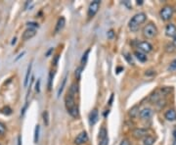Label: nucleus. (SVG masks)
I'll return each mask as SVG.
<instances>
[{"label": "nucleus", "mask_w": 176, "mask_h": 145, "mask_svg": "<svg viewBox=\"0 0 176 145\" xmlns=\"http://www.w3.org/2000/svg\"><path fill=\"white\" fill-rule=\"evenodd\" d=\"M65 105L66 108L68 110V112L69 113V115L74 118H77L78 117V107L75 104L74 100V94L71 93L68 91L66 97H65Z\"/></svg>", "instance_id": "f257e3e1"}, {"label": "nucleus", "mask_w": 176, "mask_h": 145, "mask_svg": "<svg viewBox=\"0 0 176 145\" xmlns=\"http://www.w3.org/2000/svg\"><path fill=\"white\" fill-rule=\"evenodd\" d=\"M146 18L147 17L145 13H138L134 15V16L132 17V19L129 21V24H128L130 30L136 32V30H138V27H140V25H142L146 21Z\"/></svg>", "instance_id": "f03ea898"}, {"label": "nucleus", "mask_w": 176, "mask_h": 145, "mask_svg": "<svg viewBox=\"0 0 176 145\" xmlns=\"http://www.w3.org/2000/svg\"><path fill=\"white\" fill-rule=\"evenodd\" d=\"M157 27L152 23L148 24L147 26H145V27L143 29V35H144L145 38H154V36L157 35Z\"/></svg>", "instance_id": "7ed1b4c3"}, {"label": "nucleus", "mask_w": 176, "mask_h": 145, "mask_svg": "<svg viewBox=\"0 0 176 145\" xmlns=\"http://www.w3.org/2000/svg\"><path fill=\"white\" fill-rule=\"evenodd\" d=\"M100 4H101V1H100V0H94V1H92L90 3L89 7H88V12H87L88 17L92 18V17L95 16V14L99 10Z\"/></svg>", "instance_id": "20e7f679"}, {"label": "nucleus", "mask_w": 176, "mask_h": 145, "mask_svg": "<svg viewBox=\"0 0 176 145\" xmlns=\"http://www.w3.org/2000/svg\"><path fill=\"white\" fill-rule=\"evenodd\" d=\"M160 18H162L163 21H167L170 19L172 15H173V8L170 7V6H165V7L160 10Z\"/></svg>", "instance_id": "39448f33"}, {"label": "nucleus", "mask_w": 176, "mask_h": 145, "mask_svg": "<svg viewBox=\"0 0 176 145\" xmlns=\"http://www.w3.org/2000/svg\"><path fill=\"white\" fill-rule=\"evenodd\" d=\"M138 48H139V51L142 52V53H148V52L152 51L153 46H152L148 41H142L138 44Z\"/></svg>", "instance_id": "423d86ee"}, {"label": "nucleus", "mask_w": 176, "mask_h": 145, "mask_svg": "<svg viewBox=\"0 0 176 145\" xmlns=\"http://www.w3.org/2000/svg\"><path fill=\"white\" fill-rule=\"evenodd\" d=\"M87 141H88V135L85 131H82V132H80V133L77 136V138L74 139V143L77 145H81V144H84L85 142H87Z\"/></svg>", "instance_id": "0eeeda50"}, {"label": "nucleus", "mask_w": 176, "mask_h": 145, "mask_svg": "<svg viewBox=\"0 0 176 145\" xmlns=\"http://www.w3.org/2000/svg\"><path fill=\"white\" fill-rule=\"evenodd\" d=\"M36 35V30L34 29H26L23 33V39L24 40H29V39L32 38L33 36Z\"/></svg>", "instance_id": "6e6552de"}, {"label": "nucleus", "mask_w": 176, "mask_h": 145, "mask_svg": "<svg viewBox=\"0 0 176 145\" xmlns=\"http://www.w3.org/2000/svg\"><path fill=\"white\" fill-rule=\"evenodd\" d=\"M165 35L169 38H174L176 35V27L173 24H169L165 27Z\"/></svg>", "instance_id": "1a4fd4ad"}, {"label": "nucleus", "mask_w": 176, "mask_h": 145, "mask_svg": "<svg viewBox=\"0 0 176 145\" xmlns=\"http://www.w3.org/2000/svg\"><path fill=\"white\" fill-rule=\"evenodd\" d=\"M98 119H99L98 111H97V109H94L89 115V124L91 126H94L97 122H98Z\"/></svg>", "instance_id": "9d476101"}, {"label": "nucleus", "mask_w": 176, "mask_h": 145, "mask_svg": "<svg viewBox=\"0 0 176 145\" xmlns=\"http://www.w3.org/2000/svg\"><path fill=\"white\" fill-rule=\"evenodd\" d=\"M66 25V19L64 17H61L58 19V22H57L56 24V27H55V32L58 33L60 32L61 30L64 29V27H65Z\"/></svg>", "instance_id": "9b49d317"}, {"label": "nucleus", "mask_w": 176, "mask_h": 145, "mask_svg": "<svg viewBox=\"0 0 176 145\" xmlns=\"http://www.w3.org/2000/svg\"><path fill=\"white\" fill-rule=\"evenodd\" d=\"M147 134V131L144 128H136L133 131V136L136 138H141Z\"/></svg>", "instance_id": "f8f14e48"}, {"label": "nucleus", "mask_w": 176, "mask_h": 145, "mask_svg": "<svg viewBox=\"0 0 176 145\" xmlns=\"http://www.w3.org/2000/svg\"><path fill=\"white\" fill-rule=\"evenodd\" d=\"M31 69H32V62H30L28 66V70H26V78H25V82H24V86L26 87L28 86V83L29 82V76L31 75Z\"/></svg>", "instance_id": "ddd939ff"}, {"label": "nucleus", "mask_w": 176, "mask_h": 145, "mask_svg": "<svg viewBox=\"0 0 176 145\" xmlns=\"http://www.w3.org/2000/svg\"><path fill=\"white\" fill-rule=\"evenodd\" d=\"M140 117L144 120H148L152 117V110L149 108H145L140 112Z\"/></svg>", "instance_id": "4468645a"}, {"label": "nucleus", "mask_w": 176, "mask_h": 145, "mask_svg": "<svg viewBox=\"0 0 176 145\" xmlns=\"http://www.w3.org/2000/svg\"><path fill=\"white\" fill-rule=\"evenodd\" d=\"M165 119L167 120V121H174V120L176 119V112L173 109H170L165 113Z\"/></svg>", "instance_id": "2eb2a0df"}, {"label": "nucleus", "mask_w": 176, "mask_h": 145, "mask_svg": "<svg viewBox=\"0 0 176 145\" xmlns=\"http://www.w3.org/2000/svg\"><path fill=\"white\" fill-rule=\"evenodd\" d=\"M138 114H139L138 105H135V106H133L131 109L129 110V116L131 117V118H136V117L138 116Z\"/></svg>", "instance_id": "dca6fc26"}, {"label": "nucleus", "mask_w": 176, "mask_h": 145, "mask_svg": "<svg viewBox=\"0 0 176 145\" xmlns=\"http://www.w3.org/2000/svg\"><path fill=\"white\" fill-rule=\"evenodd\" d=\"M135 56H136V58L140 61V62H142V63H144V62H146V60H147V56L145 55L144 53H142V52H140V51H135Z\"/></svg>", "instance_id": "f3484780"}, {"label": "nucleus", "mask_w": 176, "mask_h": 145, "mask_svg": "<svg viewBox=\"0 0 176 145\" xmlns=\"http://www.w3.org/2000/svg\"><path fill=\"white\" fill-rule=\"evenodd\" d=\"M106 137H108L107 128H106L105 126H102V128H100V131H99V140L104 139V138H106Z\"/></svg>", "instance_id": "a211bd4d"}, {"label": "nucleus", "mask_w": 176, "mask_h": 145, "mask_svg": "<svg viewBox=\"0 0 176 145\" xmlns=\"http://www.w3.org/2000/svg\"><path fill=\"white\" fill-rule=\"evenodd\" d=\"M89 52H90V49H87L85 51V53L83 54L82 58H81V67H84L85 66V64L87 62V59H88V55H89Z\"/></svg>", "instance_id": "6ab92c4d"}, {"label": "nucleus", "mask_w": 176, "mask_h": 145, "mask_svg": "<svg viewBox=\"0 0 176 145\" xmlns=\"http://www.w3.org/2000/svg\"><path fill=\"white\" fill-rule=\"evenodd\" d=\"M144 145H154L155 143V138L153 136H147L144 138L143 140Z\"/></svg>", "instance_id": "aec40b11"}, {"label": "nucleus", "mask_w": 176, "mask_h": 145, "mask_svg": "<svg viewBox=\"0 0 176 145\" xmlns=\"http://www.w3.org/2000/svg\"><path fill=\"white\" fill-rule=\"evenodd\" d=\"M77 91H78V84H77V82L72 83V85H71V87H69V92H71V93H72V94H77Z\"/></svg>", "instance_id": "412c9836"}, {"label": "nucleus", "mask_w": 176, "mask_h": 145, "mask_svg": "<svg viewBox=\"0 0 176 145\" xmlns=\"http://www.w3.org/2000/svg\"><path fill=\"white\" fill-rule=\"evenodd\" d=\"M39 131H40V126L37 125V126H35V129H34V138H33V141H34V143H37L38 142Z\"/></svg>", "instance_id": "4be33fe9"}, {"label": "nucleus", "mask_w": 176, "mask_h": 145, "mask_svg": "<svg viewBox=\"0 0 176 145\" xmlns=\"http://www.w3.org/2000/svg\"><path fill=\"white\" fill-rule=\"evenodd\" d=\"M42 117H43V122L45 126L49 125V113H48L47 111H44L43 114H42Z\"/></svg>", "instance_id": "5701e85b"}, {"label": "nucleus", "mask_w": 176, "mask_h": 145, "mask_svg": "<svg viewBox=\"0 0 176 145\" xmlns=\"http://www.w3.org/2000/svg\"><path fill=\"white\" fill-rule=\"evenodd\" d=\"M53 78H54V72H50L49 78H48V89H49V90H51V88H52Z\"/></svg>", "instance_id": "b1692460"}, {"label": "nucleus", "mask_w": 176, "mask_h": 145, "mask_svg": "<svg viewBox=\"0 0 176 145\" xmlns=\"http://www.w3.org/2000/svg\"><path fill=\"white\" fill-rule=\"evenodd\" d=\"M66 82H67V76H65V78L63 79V82H62V84H61V86H60V88H59V90H58V94H57V96H60L61 95V93L63 92V90H64V87H65V85H66Z\"/></svg>", "instance_id": "393cba45"}, {"label": "nucleus", "mask_w": 176, "mask_h": 145, "mask_svg": "<svg viewBox=\"0 0 176 145\" xmlns=\"http://www.w3.org/2000/svg\"><path fill=\"white\" fill-rule=\"evenodd\" d=\"M81 71H82V67H78L77 70H75V78L77 79H80V75H81Z\"/></svg>", "instance_id": "a878e982"}, {"label": "nucleus", "mask_w": 176, "mask_h": 145, "mask_svg": "<svg viewBox=\"0 0 176 145\" xmlns=\"http://www.w3.org/2000/svg\"><path fill=\"white\" fill-rule=\"evenodd\" d=\"M26 25H28V27H29V29H34L35 30V27H38V24L33 23V22H29V23H28Z\"/></svg>", "instance_id": "bb28decb"}, {"label": "nucleus", "mask_w": 176, "mask_h": 145, "mask_svg": "<svg viewBox=\"0 0 176 145\" xmlns=\"http://www.w3.org/2000/svg\"><path fill=\"white\" fill-rule=\"evenodd\" d=\"M108 144H109V137L99 140V145H108Z\"/></svg>", "instance_id": "cd10ccee"}, {"label": "nucleus", "mask_w": 176, "mask_h": 145, "mask_svg": "<svg viewBox=\"0 0 176 145\" xmlns=\"http://www.w3.org/2000/svg\"><path fill=\"white\" fill-rule=\"evenodd\" d=\"M5 131H6V128H5V126L2 124V123H0V135H3L5 133Z\"/></svg>", "instance_id": "c85d7f7f"}, {"label": "nucleus", "mask_w": 176, "mask_h": 145, "mask_svg": "<svg viewBox=\"0 0 176 145\" xmlns=\"http://www.w3.org/2000/svg\"><path fill=\"white\" fill-rule=\"evenodd\" d=\"M176 69V60H174L173 62L171 63V65L168 68V71H174Z\"/></svg>", "instance_id": "c756f323"}, {"label": "nucleus", "mask_w": 176, "mask_h": 145, "mask_svg": "<svg viewBox=\"0 0 176 145\" xmlns=\"http://www.w3.org/2000/svg\"><path fill=\"white\" fill-rule=\"evenodd\" d=\"M129 56H130V55H128V54L125 55V59H126L127 61H128V63H129L130 65H133V64H134V62H133L132 58H131V57H129Z\"/></svg>", "instance_id": "7c9ffc66"}, {"label": "nucleus", "mask_w": 176, "mask_h": 145, "mask_svg": "<svg viewBox=\"0 0 176 145\" xmlns=\"http://www.w3.org/2000/svg\"><path fill=\"white\" fill-rule=\"evenodd\" d=\"M114 30H109V32H108V38L112 39V38H114Z\"/></svg>", "instance_id": "2f4dec72"}, {"label": "nucleus", "mask_w": 176, "mask_h": 145, "mask_svg": "<svg viewBox=\"0 0 176 145\" xmlns=\"http://www.w3.org/2000/svg\"><path fill=\"white\" fill-rule=\"evenodd\" d=\"M39 86H40V79H38L37 82H36V84H35V90L37 92L40 91V87H39Z\"/></svg>", "instance_id": "473e14b6"}, {"label": "nucleus", "mask_w": 176, "mask_h": 145, "mask_svg": "<svg viewBox=\"0 0 176 145\" xmlns=\"http://www.w3.org/2000/svg\"><path fill=\"white\" fill-rule=\"evenodd\" d=\"M119 145H130V142L127 139H123L122 141L120 142V144Z\"/></svg>", "instance_id": "72a5a7b5"}, {"label": "nucleus", "mask_w": 176, "mask_h": 145, "mask_svg": "<svg viewBox=\"0 0 176 145\" xmlns=\"http://www.w3.org/2000/svg\"><path fill=\"white\" fill-rule=\"evenodd\" d=\"M25 53H26V52H25V51H24V52H22V53H20L19 55H18V57L16 58V59H15V61H18V60H19V59H20V58H21V57H23V56H24V55H25Z\"/></svg>", "instance_id": "f704fd0d"}, {"label": "nucleus", "mask_w": 176, "mask_h": 145, "mask_svg": "<svg viewBox=\"0 0 176 145\" xmlns=\"http://www.w3.org/2000/svg\"><path fill=\"white\" fill-rule=\"evenodd\" d=\"M58 60H59V55H56V57H55V60H54V65H57V63H58Z\"/></svg>", "instance_id": "c9c22d12"}, {"label": "nucleus", "mask_w": 176, "mask_h": 145, "mask_svg": "<svg viewBox=\"0 0 176 145\" xmlns=\"http://www.w3.org/2000/svg\"><path fill=\"white\" fill-rule=\"evenodd\" d=\"M18 145H22V136H20L18 137Z\"/></svg>", "instance_id": "e433bc0d"}, {"label": "nucleus", "mask_w": 176, "mask_h": 145, "mask_svg": "<svg viewBox=\"0 0 176 145\" xmlns=\"http://www.w3.org/2000/svg\"><path fill=\"white\" fill-rule=\"evenodd\" d=\"M123 3H124V4H125L126 6H128V7H129V8H131V5H130V4H129V2H128V1H124Z\"/></svg>", "instance_id": "4c0bfd02"}, {"label": "nucleus", "mask_w": 176, "mask_h": 145, "mask_svg": "<svg viewBox=\"0 0 176 145\" xmlns=\"http://www.w3.org/2000/svg\"><path fill=\"white\" fill-rule=\"evenodd\" d=\"M52 51H53V48H51L50 50L48 51L47 53H46V56H49V55H50V53H51V52H52Z\"/></svg>", "instance_id": "58836bf2"}, {"label": "nucleus", "mask_w": 176, "mask_h": 145, "mask_svg": "<svg viewBox=\"0 0 176 145\" xmlns=\"http://www.w3.org/2000/svg\"><path fill=\"white\" fill-rule=\"evenodd\" d=\"M173 134H174V137H175V139H174V142H173V145H176V131L173 132Z\"/></svg>", "instance_id": "ea45409f"}, {"label": "nucleus", "mask_w": 176, "mask_h": 145, "mask_svg": "<svg viewBox=\"0 0 176 145\" xmlns=\"http://www.w3.org/2000/svg\"><path fill=\"white\" fill-rule=\"evenodd\" d=\"M137 4H138V5L143 4V0H137Z\"/></svg>", "instance_id": "a19ab883"}, {"label": "nucleus", "mask_w": 176, "mask_h": 145, "mask_svg": "<svg viewBox=\"0 0 176 145\" xmlns=\"http://www.w3.org/2000/svg\"><path fill=\"white\" fill-rule=\"evenodd\" d=\"M113 98H114V94H112V96H111V99H110V105H112V102H113Z\"/></svg>", "instance_id": "79ce46f5"}, {"label": "nucleus", "mask_w": 176, "mask_h": 145, "mask_svg": "<svg viewBox=\"0 0 176 145\" xmlns=\"http://www.w3.org/2000/svg\"><path fill=\"white\" fill-rule=\"evenodd\" d=\"M173 44H174V46H176V35H174V38H173Z\"/></svg>", "instance_id": "37998d69"}, {"label": "nucleus", "mask_w": 176, "mask_h": 145, "mask_svg": "<svg viewBox=\"0 0 176 145\" xmlns=\"http://www.w3.org/2000/svg\"><path fill=\"white\" fill-rule=\"evenodd\" d=\"M16 40H17V39H16V38H14V39H13V41H12V44H15V43H16Z\"/></svg>", "instance_id": "c03bdc74"}, {"label": "nucleus", "mask_w": 176, "mask_h": 145, "mask_svg": "<svg viewBox=\"0 0 176 145\" xmlns=\"http://www.w3.org/2000/svg\"><path fill=\"white\" fill-rule=\"evenodd\" d=\"M121 70H123L122 68H118V69H117V73H120V71H121Z\"/></svg>", "instance_id": "a18cd8bd"}, {"label": "nucleus", "mask_w": 176, "mask_h": 145, "mask_svg": "<svg viewBox=\"0 0 176 145\" xmlns=\"http://www.w3.org/2000/svg\"><path fill=\"white\" fill-rule=\"evenodd\" d=\"M0 145H1V144H0Z\"/></svg>", "instance_id": "49530a36"}]
</instances>
